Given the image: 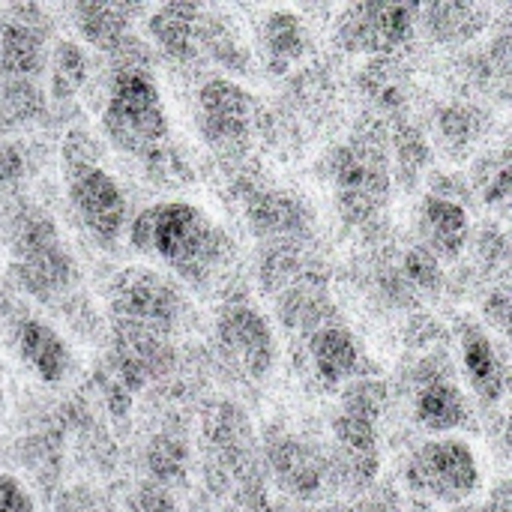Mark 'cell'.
<instances>
[{"instance_id":"obj_5","label":"cell","mask_w":512,"mask_h":512,"mask_svg":"<svg viewBox=\"0 0 512 512\" xmlns=\"http://www.w3.org/2000/svg\"><path fill=\"white\" fill-rule=\"evenodd\" d=\"M393 171L384 150L369 138L342 144L333 156V189L348 219H372L390 198Z\"/></svg>"},{"instance_id":"obj_9","label":"cell","mask_w":512,"mask_h":512,"mask_svg":"<svg viewBox=\"0 0 512 512\" xmlns=\"http://www.w3.org/2000/svg\"><path fill=\"white\" fill-rule=\"evenodd\" d=\"M198 129L213 150H240L252 132V93L231 78H210L198 90Z\"/></svg>"},{"instance_id":"obj_20","label":"cell","mask_w":512,"mask_h":512,"mask_svg":"<svg viewBox=\"0 0 512 512\" xmlns=\"http://www.w3.org/2000/svg\"><path fill=\"white\" fill-rule=\"evenodd\" d=\"M129 12L132 9L114 6V3H81L75 6V27L93 48L117 51L132 24Z\"/></svg>"},{"instance_id":"obj_4","label":"cell","mask_w":512,"mask_h":512,"mask_svg":"<svg viewBox=\"0 0 512 512\" xmlns=\"http://www.w3.org/2000/svg\"><path fill=\"white\" fill-rule=\"evenodd\" d=\"M111 309L120 324V333L159 339L177 327L183 315V297L177 285L165 276L144 267H132L111 282Z\"/></svg>"},{"instance_id":"obj_11","label":"cell","mask_w":512,"mask_h":512,"mask_svg":"<svg viewBox=\"0 0 512 512\" xmlns=\"http://www.w3.org/2000/svg\"><path fill=\"white\" fill-rule=\"evenodd\" d=\"M414 420L426 432L444 438L471 423V402L453 375L423 366L414 381Z\"/></svg>"},{"instance_id":"obj_2","label":"cell","mask_w":512,"mask_h":512,"mask_svg":"<svg viewBox=\"0 0 512 512\" xmlns=\"http://www.w3.org/2000/svg\"><path fill=\"white\" fill-rule=\"evenodd\" d=\"M105 135L129 156L156 165L168 150V111L147 69L126 66L114 75L102 111Z\"/></svg>"},{"instance_id":"obj_30","label":"cell","mask_w":512,"mask_h":512,"mask_svg":"<svg viewBox=\"0 0 512 512\" xmlns=\"http://www.w3.org/2000/svg\"><path fill=\"white\" fill-rule=\"evenodd\" d=\"M0 408H3V390H0Z\"/></svg>"},{"instance_id":"obj_26","label":"cell","mask_w":512,"mask_h":512,"mask_svg":"<svg viewBox=\"0 0 512 512\" xmlns=\"http://www.w3.org/2000/svg\"><path fill=\"white\" fill-rule=\"evenodd\" d=\"M0 512H36L30 489L9 474H0Z\"/></svg>"},{"instance_id":"obj_28","label":"cell","mask_w":512,"mask_h":512,"mask_svg":"<svg viewBox=\"0 0 512 512\" xmlns=\"http://www.w3.org/2000/svg\"><path fill=\"white\" fill-rule=\"evenodd\" d=\"M132 512H174V504L159 489H141L132 501Z\"/></svg>"},{"instance_id":"obj_7","label":"cell","mask_w":512,"mask_h":512,"mask_svg":"<svg viewBox=\"0 0 512 512\" xmlns=\"http://www.w3.org/2000/svg\"><path fill=\"white\" fill-rule=\"evenodd\" d=\"M69 204L90 237L114 246L129 225V204L120 183L99 165H75L69 174Z\"/></svg>"},{"instance_id":"obj_16","label":"cell","mask_w":512,"mask_h":512,"mask_svg":"<svg viewBox=\"0 0 512 512\" xmlns=\"http://www.w3.org/2000/svg\"><path fill=\"white\" fill-rule=\"evenodd\" d=\"M18 357L48 387H57L72 372V351L66 339L45 321L27 318L18 327Z\"/></svg>"},{"instance_id":"obj_21","label":"cell","mask_w":512,"mask_h":512,"mask_svg":"<svg viewBox=\"0 0 512 512\" xmlns=\"http://www.w3.org/2000/svg\"><path fill=\"white\" fill-rule=\"evenodd\" d=\"M36 114H42V93L36 90V84L24 78H9L0 90V129L30 123Z\"/></svg>"},{"instance_id":"obj_24","label":"cell","mask_w":512,"mask_h":512,"mask_svg":"<svg viewBox=\"0 0 512 512\" xmlns=\"http://www.w3.org/2000/svg\"><path fill=\"white\" fill-rule=\"evenodd\" d=\"M438 129H441L447 147L468 150L480 138V114L468 105H450V108H444Z\"/></svg>"},{"instance_id":"obj_6","label":"cell","mask_w":512,"mask_h":512,"mask_svg":"<svg viewBox=\"0 0 512 512\" xmlns=\"http://www.w3.org/2000/svg\"><path fill=\"white\" fill-rule=\"evenodd\" d=\"M417 21V3H351L342 9L333 39L342 51L393 54L411 42Z\"/></svg>"},{"instance_id":"obj_18","label":"cell","mask_w":512,"mask_h":512,"mask_svg":"<svg viewBox=\"0 0 512 512\" xmlns=\"http://www.w3.org/2000/svg\"><path fill=\"white\" fill-rule=\"evenodd\" d=\"M420 21L435 42L462 45L486 30V24L492 21V9L486 3H471V0L429 3L420 6Z\"/></svg>"},{"instance_id":"obj_3","label":"cell","mask_w":512,"mask_h":512,"mask_svg":"<svg viewBox=\"0 0 512 512\" xmlns=\"http://www.w3.org/2000/svg\"><path fill=\"white\" fill-rule=\"evenodd\" d=\"M405 480L414 495L444 507H459L480 492V462L462 438L444 435L414 450Z\"/></svg>"},{"instance_id":"obj_15","label":"cell","mask_w":512,"mask_h":512,"mask_svg":"<svg viewBox=\"0 0 512 512\" xmlns=\"http://www.w3.org/2000/svg\"><path fill=\"white\" fill-rule=\"evenodd\" d=\"M462 372L468 378V387L486 402L498 405L507 393V360L492 342V336L474 324H465L462 330Z\"/></svg>"},{"instance_id":"obj_14","label":"cell","mask_w":512,"mask_h":512,"mask_svg":"<svg viewBox=\"0 0 512 512\" xmlns=\"http://www.w3.org/2000/svg\"><path fill=\"white\" fill-rule=\"evenodd\" d=\"M420 231L426 240L423 249H429L438 261H456L471 240V216L456 198L429 195L420 210Z\"/></svg>"},{"instance_id":"obj_23","label":"cell","mask_w":512,"mask_h":512,"mask_svg":"<svg viewBox=\"0 0 512 512\" xmlns=\"http://www.w3.org/2000/svg\"><path fill=\"white\" fill-rule=\"evenodd\" d=\"M477 186L489 207H498V210L507 207V198H510V153H507V147L483 156V162L477 165Z\"/></svg>"},{"instance_id":"obj_22","label":"cell","mask_w":512,"mask_h":512,"mask_svg":"<svg viewBox=\"0 0 512 512\" xmlns=\"http://www.w3.org/2000/svg\"><path fill=\"white\" fill-rule=\"evenodd\" d=\"M87 78V57L81 45L63 39L54 48V75H51V90L57 99H72Z\"/></svg>"},{"instance_id":"obj_19","label":"cell","mask_w":512,"mask_h":512,"mask_svg":"<svg viewBox=\"0 0 512 512\" xmlns=\"http://www.w3.org/2000/svg\"><path fill=\"white\" fill-rule=\"evenodd\" d=\"M45 36L33 21H9L0 30V66L9 78L30 81L45 69Z\"/></svg>"},{"instance_id":"obj_27","label":"cell","mask_w":512,"mask_h":512,"mask_svg":"<svg viewBox=\"0 0 512 512\" xmlns=\"http://www.w3.org/2000/svg\"><path fill=\"white\" fill-rule=\"evenodd\" d=\"M396 153H399V168L402 171H420V165H426V159H429L426 144L414 129H405L396 138Z\"/></svg>"},{"instance_id":"obj_1","label":"cell","mask_w":512,"mask_h":512,"mask_svg":"<svg viewBox=\"0 0 512 512\" xmlns=\"http://www.w3.org/2000/svg\"><path fill=\"white\" fill-rule=\"evenodd\" d=\"M132 246L171 267L177 276L204 285L228 252V234L210 219L207 210L189 201H159L132 219Z\"/></svg>"},{"instance_id":"obj_25","label":"cell","mask_w":512,"mask_h":512,"mask_svg":"<svg viewBox=\"0 0 512 512\" xmlns=\"http://www.w3.org/2000/svg\"><path fill=\"white\" fill-rule=\"evenodd\" d=\"M405 270H408L411 282L420 285V288H429V291H432V288L441 282V261H438L429 249H423V246H417V249L408 252Z\"/></svg>"},{"instance_id":"obj_13","label":"cell","mask_w":512,"mask_h":512,"mask_svg":"<svg viewBox=\"0 0 512 512\" xmlns=\"http://www.w3.org/2000/svg\"><path fill=\"white\" fill-rule=\"evenodd\" d=\"M153 42L174 60H192L207 33V12L198 3H165L147 18Z\"/></svg>"},{"instance_id":"obj_12","label":"cell","mask_w":512,"mask_h":512,"mask_svg":"<svg viewBox=\"0 0 512 512\" xmlns=\"http://www.w3.org/2000/svg\"><path fill=\"white\" fill-rule=\"evenodd\" d=\"M258 51L270 75L291 72L309 51L306 21L294 9H267L258 21Z\"/></svg>"},{"instance_id":"obj_17","label":"cell","mask_w":512,"mask_h":512,"mask_svg":"<svg viewBox=\"0 0 512 512\" xmlns=\"http://www.w3.org/2000/svg\"><path fill=\"white\" fill-rule=\"evenodd\" d=\"M309 357L318 381L327 390L345 387L360 372V345L345 327H321L309 339Z\"/></svg>"},{"instance_id":"obj_8","label":"cell","mask_w":512,"mask_h":512,"mask_svg":"<svg viewBox=\"0 0 512 512\" xmlns=\"http://www.w3.org/2000/svg\"><path fill=\"white\" fill-rule=\"evenodd\" d=\"M216 345L228 369L246 381H261L276 363V339L267 318L246 306H225L216 318Z\"/></svg>"},{"instance_id":"obj_29","label":"cell","mask_w":512,"mask_h":512,"mask_svg":"<svg viewBox=\"0 0 512 512\" xmlns=\"http://www.w3.org/2000/svg\"><path fill=\"white\" fill-rule=\"evenodd\" d=\"M507 315H510V297H507V291H495L486 300V318L495 321V327L501 333H507Z\"/></svg>"},{"instance_id":"obj_10","label":"cell","mask_w":512,"mask_h":512,"mask_svg":"<svg viewBox=\"0 0 512 512\" xmlns=\"http://www.w3.org/2000/svg\"><path fill=\"white\" fill-rule=\"evenodd\" d=\"M18 276L36 297L60 294L72 279V258L48 219H33L18 240Z\"/></svg>"}]
</instances>
